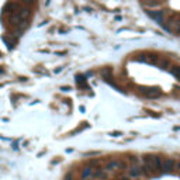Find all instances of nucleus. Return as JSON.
I'll list each match as a JSON object with an SVG mask.
<instances>
[{
    "mask_svg": "<svg viewBox=\"0 0 180 180\" xmlns=\"http://www.w3.org/2000/svg\"><path fill=\"white\" fill-rule=\"evenodd\" d=\"M175 170H176V162H175V159L168 158V159H165V160H162L160 172H163V173H172Z\"/></svg>",
    "mask_w": 180,
    "mask_h": 180,
    "instance_id": "obj_1",
    "label": "nucleus"
},
{
    "mask_svg": "<svg viewBox=\"0 0 180 180\" xmlns=\"http://www.w3.org/2000/svg\"><path fill=\"white\" fill-rule=\"evenodd\" d=\"M139 92L142 94H145L146 97H158V96H160V92L156 87H139Z\"/></svg>",
    "mask_w": 180,
    "mask_h": 180,
    "instance_id": "obj_2",
    "label": "nucleus"
},
{
    "mask_svg": "<svg viewBox=\"0 0 180 180\" xmlns=\"http://www.w3.org/2000/svg\"><path fill=\"white\" fill-rule=\"evenodd\" d=\"M128 173H129L131 177H139V176H142V168L134 165V166H131V168L128 169Z\"/></svg>",
    "mask_w": 180,
    "mask_h": 180,
    "instance_id": "obj_5",
    "label": "nucleus"
},
{
    "mask_svg": "<svg viewBox=\"0 0 180 180\" xmlns=\"http://www.w3.org/2000/svg\"><path fill=\"white\" fill-rule=\"evenodd\" d=\"M172 72H173V75H176V76H177V75H179V68H177V66H173Z\"/></svg>",
    "mask_w": 180,
    "mask_h": 180,
    "instance_id": "obj_8",
    "label": "nucleus"
},
{
    "mask_svg": "<svg viewBox=\"0 0 180 180\" xmlns=\"http://www.w3.org/2000/svg\"><path fill=\"white\" fill-rule=\"evenodd\" d=\"M148 14L151 17H153L155 20L160 24H163V18H162V16H163V13L162 11H148Z\"/></svg>",
    "mask_w": 180,
    "mask_h": 180,
    "instance_id": "obj_6",
    "label": "nucleus"
},
{
    "mask_svg": "<svg viewBox=\"0 0 180 180\" xmlns=\"http://www.w3.org/2000/svg\"><path fill=\"white\" fill-rule=\"evenodd\" d=\"M21 7L17 4V3H14V1H10V3H7L6 6H4V9L3 10L6 11V13H11V14H16L17 11L20 10Z\"/></svg>",
    "mask_w": 180,
    "mask_h": 180,
    "instance_id": "obj_4",
    "label": "nucleus"
},
{
    "mask_svg": "<svg viewBox=\"0 0 180 180\" xmlns=\"http://www.w3.org/2000/svg\"><path fill=\"white\" fill-rule=\"evenodd\" d=\"M124 162L123 160H113V162H110V163H107L106 169L107 172H114V170H120V169H124Z\"/></svg>",
    "mask_w": 180,
    "mask_h": 180,
    "instance_id": "obj_3",
    "label": "nucleus"
},
{
    "mask_svg": "<svg viewBox=\"0 0 180 180\" xmlns=\"http://www.w3.org/2000/svg\"><path fill=\"white\" fill-rule=\"evenodd\" d=\"M92 175H93V168H85L83 173H82V179H89V177H92Z\"/></svg>",
    "mask_w": 180,
    "mask_h": 180,
    "instance_id": "obj_7",
    "label": "nucleus"
}]
</instances>
